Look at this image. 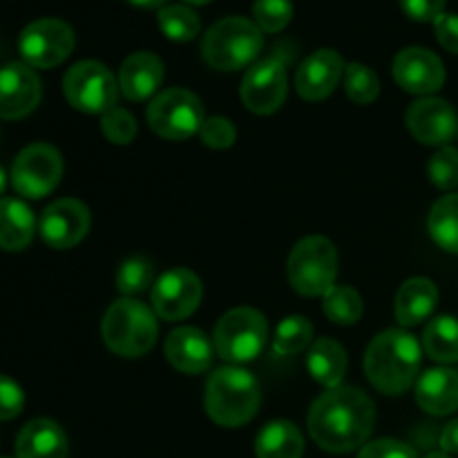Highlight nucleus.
Listing matches in <instances>:
<instances>
[{
  "label": "nucleus",
  "mask_w": 458,
  "mask_h": 458,
  "mask_svg": "<svg viewBox=\"0 0 458 458\" xmlns=\"http://www.w3.org/2000/svg\"><path fill=\"white\" fill-rule=\"evenodd\" d=\"M425 458H452V456L445 454V452H432V454H428Z\"/></svg>",
  "instance_id": "49530a36"
},
{
  "label": "nucleus",
  "mask_w": 458,
  "mask_h": 458,
  "mask_svg": "<svg viewBox=\"0 0 458 458\" xmlns=\"http://www.w3.org/2000/svg\"><path fill=\"white\" fill-rule=\"evenodd\" d=\"M199 137L204 141V146L213 148V150H226V148H231L235 143L237 130L233 125V121L226 119V116H210L201 125Z\"/></svg>",
  "instance_id": "e433bc0d"
},
{
  "label": "nucleus",
  "mask_w": 458,
  "mask_h": 458,
  "mask_svg": "<svg viewBox=\"0 0 458 458\" xmlns=\"http://www.w3.org/2000/svg\"><path fill=\"white\" fill-rule=\"evenodd\" d=\"M344 65L343 56L334 49H318L311 56L302 61L295 74V92L304 98V101H322V98L331 97L338 83L343 81Z\"/></svg>",
  "instance_id": "a211bd4d"
},
{
  "label": "nucleus",
  "mask_w": 458,
  "mask_h": 458,
  "mask_svg": "<svg viewBox=\"0 0 458 458\" xmlns=\"http://www.w3.org/2000/svg\"><path fill=\"white\" fill-rule=\"evenodd\" d=\"M309 434L325 452L347 454L367 445L376 425L374 401L362 389H327L309 410Z\"/></svg>",
  "instance_id": "f257e3e1"
},
{
  "label": "nucleus",
  "mask_w": 458,
  "mask_h": 458,
  "mask_svg": "<svg viewBox=\"0 0 458 458\" xmlns=\"http://www.w3.org/2000/svg\"><path fill=\"white\" fill-rule=\"evenodd\" d=\"M130 4H134V7H141V9H159L164 7L168 0H128Z\"/></svg>",
  "instance_id": "37998d69"
},
{
  "label": "nucleus",
  "mask_w": 458,
  "mask_h": 458,
  "mask_svg": "<svg viewBox=\"0 0 458 458\" xmlns=\"http://www.w3.org/2000/svg\"><path fill=\"white\" fill-rule=\"evenodd\" d=\"M165 358L182 374H201L213 365L215 347L208 335L195 327H177L165 338Z\"/></svg>",
  "instance_id": "6ab92c4d"
},
{
  "label": "nucleus",
  "mask_w": 458,
  "mask_h": 458,
  "mask_svg": "<svg viewBox=\"0 0 458 458\" xmlns=\"http://www.w3.org/2000/svg\"><path fill=\"white\" fill-rule=\"evenodd\" d=\"M253 16L259 30L277 34L293 18V3L291 0H255Z\"/></svg>",
  "instance_id": "72a5a7b5"
},
{
  "label": "nucleus",
  "mask_w": 458,
  "mask_h": 458,
  "mask_svg": "<svg viewBox=\"0 0 458 458\" xmlns=\"http://www.w3.org/2000/svg\"><path fill=\"white\" fill-rule=\"evenodd\" d=\"M152 282H155V268H152L150 259L141 258V255H134V258L121 262L119 271H116V289L128 298L143 293Z\"/></svg>",
  "instance_id": "473e14b6"
},
{
  "label": "nucleus",
  "mask_w": 458,
  "mask_h": 458,
  "mask_svg": "<svg viewBox=\"0 0 458 458\" xmlns=\"http://www.w3.org/2000/svg\"><path fill=\"white\" fill-rule=\"evenodd\" d=\"M419 340L403 329H387L376 335L365 353V374L378 392L401 396L416 383L420 371Z\"/></svg>",
  "instance_id": "f03ea898"
},
{
  "label": "nucleus",
  "mask_w": 458,
  "mask_h": 458,
  "mask_svg": "<svg viewBox=\"0 0 458 458\" xmlns=\"http://www.w3.org/2000/svg\"><path fill=\"white\" fill-rule=\"evenodd\" d=\"M438 304V289L428 277H411L398 289L394 313L403 327H416L428 320Z\"/></svg>",
  "instance_id": "5701e85b"
},
{
  "label": "nucleus",
  "mask_w": 458,
  "mask_h": 458,
  "mask_svg": "<svg viewBox=\"0 0 458 458\" xmlns=\"http://www.w3.org/2000/svg\"><path fill=\"white\" fill-rule=\"evenodd\" d=\"M322 311L329 318L331 322L343 327L356 325L362 318V311H365V304H362L360 293L352 286L335 284L329 293L322 298Z\"/></svg>",
  "instance_id": "c85d7f7f"
},
{
  "label": "nucleus",
  "mask_w": 458,
  "mask_h": 458,
  "mask_svg": "<svg viewBox=\"0 0 458 458\" xmlns=\"http://www.w3.org/2000/svg\"><path fill=\"white\" fill-rule=\"evenodd\" d=\"M428 228L432 240L447 253L458 255V192L441 197L429 210Z\"/></svg>",
  "instance_id": "cd10ccee"
},
{
  "label": "nucleus",
  "mask_w": 458,
  "mask_h": 458,
  "mask_svg": "<svg viewBox=\"0 0 458 458\" xmlns=\"http://www.w3.org/2000/svg\"><path fill=\"white\" fill-rule=\"evenodd\" d=\"M407 130L425 146H447L458 132L456 110L437 97H423L407 110Z\"/></svg>",
  "instance_id": "f3484780"
},
{
  "label": "nucleus",
  "mask_w": 458,
  "mask_h": 458,
  "mask_svg": "<svg viewBox=\"0 0 458 458\" xmlns=\"http://www.w3.org/2000/svg\"><path fill=\"white\" fill-rule=\"evenodd\" d=\"M101 132L114 146H130L137 137V119L123 107H112L103 114Z\"/></svg>",
  "instance_id": "c9c22d12"
},
{
  "label": "nucleus",
  "mask_w": 458,
  "mask_h": 458,
  "mask_svg": "<svg viewBox=\"0 0 458 458\" xmlns=\"http://www.w3.org/2000/svg\"><path fill=\"white\" fill-rule=\"evenodd\" d=\"M347 352L340 343L331 338H320L309 347L307 353V369L316 383L322 387L334 389L343 385L344 374H347Z\"/></svg>",
  "instance_id": "393cba45"
},
{
  "label": "nucleus",
  "mask_w": 458,
  "mask_h": 458,
  "mask_svg": "<svg viewBox=\"0 0 458 458\" xmlns=\"http://www.w3.org/2000/svg\"><path fill=\"white\" fill-rule=\"evenodd\" d=\"M394 79L405 92L429 97L445 83V65L425 47H407L394 58Z\"/></svg>",
  "instance_id": "2eb2a0df"
},
{
  "label": "nucleus",
  "mask_w": 458,
  "mask_h": 458,
  "mask_svg": "<svg viewBox=\"0 0 458 458\" xmlns=\"http://www.w3.org/2000/svg\"><path fill=\"white\" fill-rule=\"evenodd\" d=\"M268 340V322L258 309L237 307L224 313L215 325L213 347L222 360L250 362L264 352Z\"/></svg>",
  "instance_id": "0eeeda50"
},
{
  "label": "nucleus",
  "mask_w": 458,
  "mask_h": 458,
  "mask_svg": "<svg viewBox=\"0 0 458 458\" xmlns=\"http://www.w3.org/2000/svg\"><path fill=\"white\" fill-rule=\"evenodd\" d=\"M429 182L441 191H452L458 186V150L443 146L432 155L428 164Z\"/></svg>",
  "instance_id": "f704fd0d"
},
{
  "label": "nucleus",
  "mask_w": 458,
  "mask_h": 458,
  "mask_svg": "<svg viewBox=\"0 0 458 458\" xmlns=\"http://www.w3.org/2000/svg\"><path fill=\"white\" fill-rule=\"evenodd\" d=\"M70 441L58 423L34 419L21 429L16 441V458H67Z\"/></svg>",
  "instance_id": "4be33fe9"
},
{
  "label": "nucleus",
  "mask_w": 458,
  "mask_h": 458,
  "mask_svg": "<svg viewBox=\"0 0 458 458\" xmlns=\"http://www.w3.org/2000/svg\"><path fill=\"white\" fill-rule=\"evenodd\" d=\"M25 407V394L16 380L0 376V420H12Z\"/></svg>",
  "instance_id": "4c0bfd02"
},
{
  "label": "nucleus",
  "mask_w": 458,
  "mask_h": 458,
  "mask_svg": "<svg viewBox=\"0 0 458 458\" xmlns=\"http://www.w3.org/2000/svg\"><path fill=\"white\" fill-rule=\"evenodd\" d=\"M438 443H441V447L445 454H458V419H454L452 423L445 425V429L441 432Z\"/></svg>",
  "instance_id": "79ce46f5"
},
{
  "label": "nucleus",
  "mask_w": 458,
  "mask_h": 458,
  "mask_svg": "<svg viewBox=\"0 0 458 458\" xmlns=\"http://www.w3.org/2000/svg\"><path fill=\"white\" fill-rule=\"evenodd\" d=\"M344 92L358 106H367L374 103L380 94V79L371 67L362 65V63H352L344 70Z\"/></svg>",
  "instance_id": "2f4dec72"
},
{
  "label": "nucleus",
  "mask_w": 458,
  "mask_h": 458,
  "mask_svg": "<svg viewBox=\"0 0 458 458\" xmlns=\"http://www.w3.org/2000/svg\"><path fill=\"white\" fill-rule=\"evenodd\" d=\"M4 183H7V174H4V170L0 168V195H3L4 191Z\"/></svg>",
  "instance_id": "a18cd8bd"
},
{
  "label": "nucleus",
  "mask_w": 458,
  "mask_h": 458,
  "mask_svg": "<svg viewBox=\"0 0 458 458\" xmlns=\"http://www.w3.org/2000/svg\"><path fill=\"white\" fill-rule=\"evenodd\" d=\"M40 97V79L27 63H7L0 67V119L16 121L31 114Z\"/></svg>",
  "instance_id": "dca6fc26"
},
{
  "label": "nucleus",
  "mask_w": 458,
  "mask_h": 458,
  "mask_svg": "<svg viewBox=\"0 0 458 458\" xmlns=\"http://www.w3.org/2000/svg\"><path fill=\"white\" fill-rule=\"evenodd\" d=\"M358 458H416V452L396 438H378L360 447Z\"/></svg>",
  "instance_id": "58836bf2"
},
{
  "label": "nucleus",
  "mask_w": 458,
  "mask_h": 458,
  "mask_svg": "<svg viewBox=\"0 0 458 458\" xmlns=\"http://www.w3.org/2000/svg\"><path fill=\"white\" fill-rule=\"evenodd\" d=\"M204 295L199 276L188 268H173L164 273L152 286V311L161 320L177 322L197 311Z\"/></svg>",
  "instance_id": "ddd939ff"
},
{
  "label": "nucleus",
  "mask_w": 458,
  "mask_h": 458,
  "mask_svg": "<svg viewBox=\"0 0 458 458\" xmlns=\"http://www.w3.org/2000/svg\"><path fill=\"white\" fill-rule=\"evenodd\" d=\"M264 47V31L253 21L228 16L215 22L201 40V56L213 70L235 72L250 65Z\"/></svg>",
  "instance_id": "39448f33"
},
{
  "label": "nucleus",
  "mask_w": 458,
  "mask_h": 458,
  "mask_svg": "<svg viewBox=\"0 0 458 458\" xmlns=\"http://www.w3.org/2000/svg\"><path fill=\"white\" fill-rule=\"evenodd\" d=\"M89 208L79 199H58L43 210L38 222V233L43 242L52 249L65 250L81 244L89 233Z\"/></svg>",
  "instance_id": "4468645a"
},
{
  "label": "nucleus",
  "mask_w": 458,
  "mask_h": 458,
  "mask_svg": "<svg viewBox=\"0 0 458 458\" xmlns=\"http://www.w3.org/2000/svg\"><path fill=\"white\" fill-rule=\"evenodd\" d=\"M0 458H7V456H0Z\"/></svg>",
  "instance_id": "de8ad7c7"
},
{
  "label": "nucleus",
  "mask_w": 458,
  "mask_h": 458,
  "mask_svg": "<svg viewBox=\"0 0 458 458\" xmlns=\"http://www.w3.org/2000/svg\"><path fill=\"white\" fill-rule=\"evenodd\" d=\"M63 92L70 106L88 114H106L116 107L119 81L98 61H81L67 70Z\"/></svg>",
  "instance_id": "1a4fd4ad"
},
{
  "label": "nucleus",
  "mask_w": 458,
  "mask_h": 458,
  "mask_svg": "<svg viewBox=\"0 0 458 458\" xmlns=\"http://www.w3.org/2000/svg\"><path fill=\"white\" fill-rule=\"evenodd\" d=\"M423 349L434 362L452 365L458 362V320L452 316H438L428 322L423 331Z\"/></svg>",
  "instance_id": "bb28decb"
},
{
  "label": "nucleus",
  "mask_w": 458,
  "mask_h": 458,
  "mask_svg": "<svg viewBox=\"0 0 458 458\" xmlns=\"http://www.w3.org/2000/svg\"><path fill=\"white\" fill-rule=\"evenodd\" d=\"M182 3L188 4V7H191V4L192 7H199V4H208L210 0H182Z\"/></svg>",
  "instance_id": "c03bdc74"
},
{
  "label": "nucleus",
  "mask_w": 458,
  "mask_h": 458,
  "mask_svg": "<svg viewBox=\"0 0 458 458\" xmlns=\"http://www.w3.org/2000/svg\"><path fill=\"white\" fill-rule=\"evenodd\" d=\"M434 31H437V38L441 43V47H445L447 52L458 54V16L456 13H441V16L434 21Z\"/></svg>",
  "instance_id": "a19ab883"
},
{
  "label": "nucleus",
  "mask_w": 458,
  "mask_h": 458,
  "mask_svg": "<svg viewBox=\"0 0 458 458\" xmlns=\"http://www.w3.org/2000/svg\"><path fill=\"white\" fill-rule=\"evenodd\" d=\"M61 177L63 157L49 143H31L13 159L12 183L27 199H43L61 183Z\"/></svg>",
  "instance_id": "9d476101"
},
{
  "label": "nucleus",
  "mask_w": 458,
  "mask_h": 458,
  "mask_svg": "<svg viewBox=\"0 0 458 458\" xmlns=\"http://www.w3.org/2000/svg\"><path fill=\"white\" fill-rule=\"evenodd\" d=\"M36 231V219L30 206L16 197L0 199V249L22 250L30 246Z\"/></svg>",
  "instance_id": "b1692460"
},
{
  "label": "nucleus",
  "mask_w": 458,
  "mask_h": 458,
  "mask_svg": "<svg viewBox=\"0 0 458 458\" xmlns=\"http://www.w3.org/2000/svg\"><path fill=\"white\" fill-rule=\"evenodd\" d=\"M159 30L177 43H188L199 34V16L188 4H168L159 9Z\"/></svg>",
  "instance_id": "7c9ffc66"
},
{
  "label": "nucleus",
  "mask_w": 458,
  "mask_h": 458,
  "mask_svg": "<svg viewBox=\"0 0 458 458\" xmlns=\"http://www.w3.org/2000/svg\"><path fill=\"white\" fill-rule=\"evenodd\" d=\"M157 313L134 298H121L107 307L101 338L112 353L123 358L146 356L157 343Z\"/></svg>",
  "instance_id": "20e7f679"
},
{
  "label": "nucleus",
  "mask_w": 458,
  "mask_h": 458,
  "mask_svg": "<svg viewBox=\"0 0 458 458\" xmlns=\"http://www.w3.org/2000/svg\"><path fill=\"white\" fill-rule=\"evenodd\" d=\"M416 403L432 416H447L458 410V374L447 367L425 371L416 383Z\"/></svg>",
  "instance_id": "412c9836"
},
{
  "label": "nucleus",
  "mask_w": 458,
  "mask_h": 458,
  "mask_svg": "<svg viewBox=\"0 0 458 458\" xmlns=\"http://www.w3.org/2000/svg\"><path fill=\"white\" fill-rule=\"evenodd\" d=\"M291 286L304 298H325L338 277V250L322 235H309L293 246L286 262Z\"/></svg>",
  "instance_id": "423d86ee"
},
{
  "label": "nucleus",
  "mask_w": 458,
  "mask_h": 458,
  "mask_svg": "<svg viewBox=\"0 0 458 458\" xmlns=\"http://www.w3.org/2000/svg\"><path fill=\"white\" fill-rule=\"evenodd\" d=\"M401 7L411 21L434 22L445 13V0H401Z\"/></svg>",
  "instance_id": "ea45409f"
},
{
  "label": "nucleus",
  "mask_w": 458,
  "mask_h": 458,
  "mask_svg": "<svg viewBox=\"0 0 458 458\" xmlns=\"http://www.w3.org/2000/svg\"><path fill=\"white\" fill-rule=\"evenodd\" d=\"M258 458H302L304 438L291 420H273L255 438Z\"/></svg>",
  "instance_id": "a878e982"
},
{
  "label": "nucleus",
  "mask_w": 458,
  "mask_h": 458,
  "mask_svg": "<svg viewBox=\"0 0 458 458\" xmlns=\"http://www.w3.org/2000/svg\"><path fill=\"white\" fill-rule=\"evenodd\" d=\"M313 344V325L304 316H289L277 325L273 349L280 356H293Z\"/></svg>",
  "instance_id": "c756f323"
},
{
  "label": "nucleus",
  "mask_w": 458,
  "mask_h": 458,
  "mask_svg": "<svg viewBox=\"0 0 458 458\" xmlns=\"http://www.w3.org/2000/svg\"><path fill=\"white\" fill-rule=\"evenodd\" d=\"M242 101L255 114H273L280 110L289 94L286 65L282 58L268 56L253 63L242 81Z\"/></svg>",
  "instance_id": "f8f14e48"
},
{
  "label": "nucleus",
  "mask_w": 458,
  "mask_h": 458,
  "mask_svg": "<svg viewBox=\"0 0 458 458\" xmlns=\"http://www.w3.org/2000/svg\"><path fill=\"white\" fill-rule=\"evenodd\" d=\"M18 49L30 67H56L74 49V30L58 18H40L22 30Z\"/></svg>",
  "instance_id": "9b49d317"
},
{
  "label": "nucleus",
  "mask_w": 458,
  "mask_h": 458,
  "mask_svg": "<svg viewBox=\"0 0 458 458\" xmlns=\"http://www.w3.org/2000/svg\"><path fill=\"white\" fill-rule=\"evenodd\" d=\"M204 121L199 97L183 88L164 89L148 106V123L168 141H186L192 134H199Z\"/></svg>",
  "instance_id": "6e6552de"
},
{
  "label": "nucleus",
  "mask_w": 458,
  "mask_h": 458,
  "mask_svg": "<svg viewBox=\"0 0 458 458\" xmlns=\"http://www.w3.org/2000/svg\"><path fill=\"white\" fill-rule=\"evenodd\" d=\"M206 414L222 428H242L255 419L262 405L258 378L242 367H222L206 383Z\"/></svg>",
  "instance_id": "7ed1b4c3"
},
{
  "label": "nucleus",
  "mask_w": 458,
  "mask_h": 458,
  "mask_svg": "<svg viewBox=\"0 0 458 458\" xmlns=\"http://www.w3.org/2000/svg\"><path fill=\"white\" fill-rule=\"evenodd\" d=\"M119 89L128 101H146L164 81V61L152 52H134L119 70Z\"/></svg>",
  "instance_id": "aec40b11"
}]
</instances>
